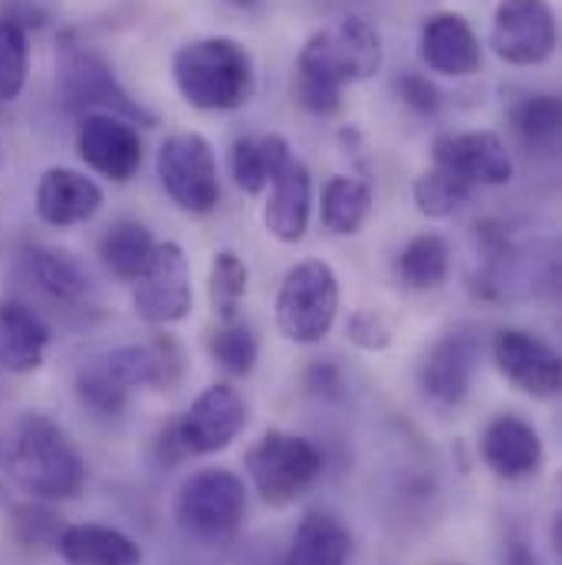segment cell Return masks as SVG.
<instances>
[{
	"label": "cell",
	"mask_w": 562,
	"mask_h": 565,
	"mask_svg": "<svg viewBox=\"0 0 562 565\" xmlns=\"http://www.w3.org/2000/svg\"><path fill=\"white\" fill-rule=\"evenodd\" d=\"M382 63V33L372 20L349 13L303 43L293 70V96L309 116H336L342 109V89L372 79Z\"/></svg>",
	"instance_id": "obj_1"
},
{
	"label": "cell",
	"mask_w": 562,
	"mask_h": 565,
	"mask_svg": "<svg viewBox=\"0 0 562 565\" xmlns=\"http://www.w3.org/2000/svg\"><path fill=\"white\" fill-rule=\"evenodd\" d=\"M7 473L30 500L63 503L79 497L86 483V460L50 415L26 412L17 418L7 440Z\"/></svg>",
	"instance_id": "obj_2"
},
{
	"label": "cell",
	"mask_w": 562,
	"mask_h": 565,
	"mask_svg": "<svg viewBox=\"0 0 562 565\" xmlns=\"http://www.w3.org/2000/svg\"><path fill=\"white\" fill-rule=\"evenodd\" d=\"M181 99L198 113H234L251 103L257 70L251 50L234 36H201L171 60Z\"/></svg>",
	"instance_id": "obj_3"
},
{
	"label": "cell",
	"mask_w": 562,
	"mask_h": 565,
	"mask_svg": "<svg viewBox=\"0 0 562 565\" xmlns=\"http://www.w3.org/2000/svg\"><path fill=\"white\" fill-rule=\"evenodd\" d=\"M247 513V487L237 473L224 467L194 470L181 480L174 493L178 530L204 546L227 543L241 533Z\"/></svg>",
	"instance_id": "obj_4"
},
{
	"label": "cell",
	"mask_w": 562,
	"mask_h": 565,
	"mask_svg": "<svg viewBox=\"0 0 562 565\" xmlns=\"http://www.w3.org/2000/svg\"><path fill=\"white\" fill-rule=\"evenodd\" d=\"M56 83L60 96L70 113L89 116V113H113L136 126H155V116L129 96V89L116 79V70L103 53L93 46L76 43L73 36H63L56 53Z\"/></svg>",
	"instance_id": "obj_5"
},
{
	"label": "cell",
	"mask_w": 562,
	"mask_h": 565,
	"mask_svg": "<svg viewBox=\"0 0 562 565\" xmlns=\"http://www.w3.org/2000/svg\"><path fill=\"white\" fill-rule=\"evenodd\" d=\"M339 316V277L322 260L296 264L277 292V326L296 345L322 342Z\"/></svg>",
	"instance_id": "obj_6"
},
{
	"label": "cell",
	"mask_w": 562,
	"mask_h": 565,
	"mask_svg": "<svg viewBox=\"0 0 562 565\" xmlns=\"http://www.w3.org/2000/svg\"><path fill=\"white\" fill-rule=\"evenodd\" d=\"M247 473L271 507L296 503L322 473V454L309 437L289 430H267L247 450Z\"/></svg>",
	"instance_id": "obj_7"
},
{
	"label": "cell",
	"mask_w": 562,
	"mask_h": 565,
	"mask_svg": "<svg viewBox=\"0 0 562 565\" xmlns=\"http://www.w3.org/2000/svg\"><path fill=\"white\" fill-rule=\"evenodd\" d=\"M158 181L165 194L181 207L184 214L204 217L221 201V181H218V158L211 141L198 132H174L158 148Z\"/></svg>",
	"instance_id": "obj_8"
},
{
	"label": "cell",
	"mask_w": 562,
	"mask_h": 565,
	"mask_svg": "<svg viewBox=\"0 0 562 565\" xmlns=\"http://www.w3.org/2000/svg\"><path fill=\"white\" fill-rule=\"evenodd\" d=\"M244 427H247V402L241 398L237 388L218 382L204 388L191 402V408L165 430L161 444L171 447V460L208 457V454L231 447Z\"/></svg>",
	"instance_id": "obj_9"
},
{
	"label": "cell",
	"mask_w": 562,
	"mask_h": 565,
	"mask_svg": "<svg viewBox=\"0 0 562 565\" xmlns=\"http://www.w3.org/2000/svg\"><path fill=\"white\" fill-rule=\"evenodd\" d=\"M560 46L550 0H500L490 23V50L507 66H543Z\"/></svg>",
	"instance_id": "obj_10"
},
{
	"label": "cell",
	"mask_w": 562,
	"mask_h": 565,
	"mask_svg": "<svg viewBox=\"0 0 562 565\" xmlns=\"http://www.w3.org/2000/svg\"><path fill=\"white\" fill-rule=\"evenodd\" d=\"M136 312L151 326H174L188 319L194 289H191V264L174 241H158L151 260L136 280Z\"/></svg>",
	"instance_id": "obj_11"
},
{
	"label": "cell",
	"mask_w": 562,
	"mask_h": 565,
	"mask_svg": "<svg viewBox=\"0 0 562 565\" xmlns=\"http://www.w3.org/2000/svg\"><path fill=\"white\" fill-rule=\"evenodd\" d=\"M484 342L474 329H450L444 332L418 365V385L424 398L437 408H457L474 385L480 369Z\"/></svg>",
	"instance_id": "obj_12"
},
{
	"label": "cell",
	"mask_w": 562,
	"mask_h": 565,
	"mask_svg": "<svg viewBox=\"0 0 562 565\" xmlns=\"http://www.w3.org/2000/svg\"><path fill=\"white\" fill-rule=\"evenodd\" d=\"M497 372L530 398H556L562 388L560 352L523 329H500L494 335Z\"/></svg>",
	"instance_id": "obj_13"
},
{
	"label": "cell",
	"mask_w": 562,
	"mask_h": 565,
	"mask_svg": "<svg viewBox=\"0 0 562 565\" xmlns=\"http://www.w3.org/2000/svg\"><path fill=\"white\" fill-rule=\"evenodd\" d=\"M76 151L96 174L126 184L141 168L139 126L113 113H89L76 129Z\"/></svg>",
	"instance_id": "obj_14"
},
{
	"label": "cell",
	"mask_w": 562,
	"mask_h": 565,
	"mask_svg": "<svg viewBox=\"0 0 562 565\" xmlns=\"http://www.w3.org/2000/svg\"><path fill=\"white\" fill-rule=\"evenodd\" d=\"M434 168H444L467 181L470 188H500L513 178V158L507 151V141L497 132H457L441 136L431 148Z\"/></svg>",
	"instance_id": "obj_15"
},
{
	"label": "cell",
	"mask_w": 562,
	"mask_h": 565,
	"mask_svg": "<svg viewBox=\"0 0 562 565\" xmlns=\"http://www.w3.org/2000/svg\"><path fill=\"white\" fill-rule=\"evenodd\" d=\"M418 53L431 73L450 79H467L484 63V50L470 20L454 10H441L424 20L418 33Z\"/></svg>",
	"instance_id": "obj_16"
},
{
	"label": "cell",
	"mask_w": 562,
	"mask_h": 565,
	"mask_svg": "<svg viewBox=\"0 0 562 565\" xmlns=\"http://www.w3.org/2000/svg\"><path fill=\"white\" fill-rule=\"evenodd\" d=\"M106 194L103 188L86 174V171H76V168H46L36 181V194H33V207H36V217L50 227H76V224H86L99 214Z\"/></svg>",
	"instance_id": "obj_17"
},
{
	"label": "cell",
	"mask_w": 562,
	"mask_h": 565,
	"mask_svg": "<svg viewBox=\"0 0 562 565\" xmlns=\"http://www.w3.org/2000/svg\"><path fill=\"white\" fill-rule=\"evenodd\" d=\"M480 457L484 463L503 477V480H523L540 473L543 460H547V447L543 437L533 424L513 412H503L480 434Z\"/></svg>",
	"instance_id": "obj_18"
},
{
	"label": "cell",
	"mask_w": 562,
	"mask_h": 565,
	"mask_svg": "<svg viewBox=\"0 0 562 565\" xmlns=\"http://www.w3.org/2000/svg\"><path fill=\"white\" fill-rule=\"evenodd\" d=\"M50 326L20 299L0 302V372L30 375L43 365L50 349Z\"/></svg>",
	"instance_id": "obj_19"
},
{
	"label": "cell",
	"mask_w": 562,
	"mask_h": 565,
	"mask_svg": "<svg viewBox=\"0 0 562 565\" xmlns=\"http://www.w3.org/2000/svg\"><path fill=\"white\" fill-rule=\"evenodd\" d=\"M271 198L264 204V227L280 244H296L306 237L312 214V178L303 161H289L280 174L267 184Z\"/></svg>",
	"instance_id": "obj_20"
},
{
	"label": "cell",
	"mask_w": 562,
	"mask_h": 565,
	"mask_svg": "<svg viewBox=\"0 0 562 565\" xmlns=\"http://www.w3.org/2000/svg\"><path fill=\"white\" fill-rule=\"evenodd\" d=\"M106 372L126 388H168L181 375V349L171 339L141 342V345H123L109 352Z\"/></svg>",
	"instance_id": "obj_21"
},
{
	"label": "cell",
	"mask_w": 562,
	"mask_h": 565,
	"mask_svg": "<svg viewBox=\"0 0 562 565\" xmlns=\"http://www.w3.org/2000/svg\"><path fill=\"white\" fill-rule=\"evenodd\" d=\"M20 274L46 299L63 302V306L83 302L93 289L86 267L73 254L56 250V247H26L20 254Z\"/></svg>",
	"instance_id": "obj_22"
},
{
	"label": "cell",
	"mask_w": 562,
	"mask_h": 565,
	"mask_svg": "<svg viewBox=\"0 0 562 565\" xmlns=\"http://www.w3.org/2000/svg\"><path fill=\"white\" fill-rule=\"evenodd\" d=\"M56 553L66 565H141L139 543L126 533L99 523H76L60 530Z\"/></svg>",
	"instance_id": "obj_23"
},
{
	"label": "cell",
	"mask_w": 562,
	"mask_h": 565,
	"mask_svg": "<svg viewBox=\"0 0 562 565\" xmlns=\"http://www.w3.org/2000/svg\"><path fill=\"white\" fill-rule=\"evenodd\" d=\"M352 556V533L332 513H306L293 533L286 565H346Z\"/></svg>",
	"instance_id": "obj_24"
},
{
	"label": "cell",
	"mask_w": 562,
	"mask_h": 565,
	"mask_svg": "<svg viewBox=\"0 0 562 565\" xmlns=\"http://www.w3.org/2000/svg\"><path fill=\"white\" fill-rule=\"evenodd\" d=\"M372 184L352 174H336L326 181L322 188V201H319V217L322 227L336 237H352L362 231V224L372 214Z\"/></svg>",
	"instance_id": "obj_25"
},
{
	"label": "cell",
	"mask_w": 562,
	"mask_h": 565,
	"mask_svg": "<svg viewBox=\"0 0 562 565\" xmlns=\"http://www.w3.org/2000/svg\"><path fill=\"white\" fill-rule=\"evenodd\" d=\"M289 161H293L289 141L277 132L261 136V139H241L231 148V171H234V181L244 194L267 191V184Z\"/></svg>",
	"instance_id": "obj_26"
},
{
	"label": "cell",
	"mask_w": 562,
	"mask_h": 565,
	"mask_svg": "<svg viewBox=\"0 0 562 565\" xmlns=\"http://www.w3.org/2000/svg\"><path fill=\"white\" fill-rule=\"evenodd\" d=\"M155 237L139 221H116L103 237H99V260L103 267L123 282H136L145 264L155 254Z\"/></svg>",
	"instance_id": "obj_27"
},
{
	"label": "cell",
	"mask_w": 562,
	"mask_h": 565,
	"mask_svg": "<svg viewBox=\"0 0 562 565\" xmlns=\"http://www.w3.org/2000/svg\"><path fill=\"white\" fill-rule=\"evenodd\" d=\"M510 126L517 139L523 141L530 151H556L562 132V103L560 96L537 93L520 99L510 109Z\"/></svg>",
	"instance_id": "obj_28"
},
{
	"label": "cell",
	"mask_w": 562,
	"mask_h": 565,
	"mask_svg": "<svg viewBox=\"0 0 562 565\" xmlns=\"http://www.w3.org/2000/svg\"><path fill=\"white\" fill-rule=\"evenodd\" d=\"M395 270L405 286L412 289H437L450 277V247L441 234H418L409 241V247L399 254Z\"/></svg>",
	"instance_id": "obj_29"
},
{
	"label": "cell",
	"mask_w": 562,
	"mask_h": 565,
	"mask_svg": "<svg viewBox=\"0 0 562 565\" xmlns=\"http://www.w3.org/2000/svg\"><path fill=\"white\" fill-rule=\"evenodd\" d=\"M247 264L234 254V250H221L211 264V277H208V296H211V309L221 322H234L241 312V302L247 296Z\"/></svg>",
	"instance_id": "obj_30"
},
{
	"label": "cell",
	"mask_w": 562,
	"mask_h": 565,
	"mask_svg": "<svg viewBox=\"0 0 562 565\" xmlns=\"http://www.w3.org/2000/svg\"><path fill=\"white\" fill-rule=\"evenodd\" d=\"M208 349H211V359H214L227 375H234V379L251 375L254 365H257V355H261L257 332H254L247 322H241V319L224 322L221 329H214Z\"/></svg>",
	"instance_id": "obj_31"
},
{
	"label": "cell",
	"mask_w": 562,
	"mask_h": 565,
	"mask_svg": "<svg viewBox=\"0 0 562 565\" xmlns=\"http://www.w3.org/2000/svg\"><path fill=\"white\" fill-rule=\"evenodd\" d=\"M30 76V33L0 17V103H17Z\"/></svg>",
	"instance_id": "obj_32"
},
{
	"label": "cell",
	"mask_w": 562,
	"mask_h": 565,
	"mask_svg": "<svg viewBox=\"0 0 562 565\" xmlns=\"http://www.w3.org/2000/svg\"><path fill=\"white\" fill-rule=\"evenodd\" d=\"M412 194H415V204L424 217H450L457 207H464L470 201L474 188L444 168H431L415 181Z\"/></svg>",
	"instance_id": "obj_33"
},
{
	"label": "cell",
	"mask_w": 562,
	"mask_h": 565,
	"mask_svg": "<svg viewBox=\"0 0 562 565\" xmlns=\"http://www.w3.org/2000/svg\"><path fill=\"white\" fill-rule=\"evenodd\" d=\"M76 398L96 418H119L126 412V405H129V392L106 369L79 372V379H76Z\"/></svg>",
	"instance_id": "obj_34"
},
{
	"label": "cell",
	"mask_w": 562,
	"mask_h": 565,
	"mask_svg": "<svg viewBox=\"0 0 562 565\" xmlns=\"http://www.w3.org/2000/svg\"><path fill=\"white\" fill-rule=\"evenodd\" d=\"M346 332H349V342L359 345V349H365V352H382L392 342V326L375 309H356L349 316Z\"/></svg>",
	"instance_id": "obj_35"
},
{
	"label": "cell",
	"mask_w": 562,
	"mask_h": 565,
	"mask_svg": "<svg viewBox=\"0 0 562 565\" xmlns=\"http://www.w3.org/2000/svg\"><path fill=\"white\" fill-rule=\"evenodd\" d=\"M395 93H399V99H402L409 109H415L418 116H437L441 106H444L441 89H437L427 76H422V73H402V76L395 79Z\"/></svg>",
	"instance_id": "obj_36"
},
{
	"label": "cell",
	"mask_w": 562,
	"mask_h": 565,
	"mask_svg": "<svg viewBox=\"0 0 562 565\" xmlns=\"http://www.w3.org/2000/svg\"><path fill=\"white\" fill-rule=\"evenodd\" d=\"M0 17L20 23L26 33H30V26H43V23H46V10L36 7V3H30V0H7V3L0 7Z\"/></svg>",
	"instance_id": "obj_37"
},
{
	"label": "cell",
	"mask_w": 562,
	"mask_h": 565,
	"mask_svg": "<svg viewBox=\"0 0 562 565\" xmlns=\"http://www.w3.org/2000/svg\"><path fill=\"white\" fill-rule=\"evenodd\" d=\"M503 565H543L540 556L533 553V546L520 536V533H510L503 540Z\"/></svg>",
	"instance_id": "obj_38"
},
{
	"label": "cell",
	"mask_w": 562,
	"mask_h": 565,
	"mask_svg": "<svg viewBox=\"0 0 562 565\" xmlns=\"http://www.w3.org/2000/svg\"><path fill=\"white\" fill-rule=\"evenodd\" d=\"M227 3H234V7H257L261 0H227Z\"/></svg>",
	"instance_id": "obj_39"
},
{
	"label": "cell",
	"mask_w": 562,
	"mask_h": 565,
	"mask_svg": "<svg viewBox=\"0 0 562 565\" xmlns=\"http://www.w3.org/2000/svg\"><path fill=\"white\" fill-rule=\"evenodd\" d=\"M0 161H3V148H0Z\"/></svg>",
	"instance_id": "obj_40"
},
{
	"label": "cell",
	"mask_w": 562,
	"mask_h": 565,
	"mask_svg": "<svg viewBox=\"0 0 562 565\" xmlns=\"http://www.w3.org/2000/svg\"><path fill=\"white\" fill-rule=\"evenodd\" d=\"M0 460H3V457H0Z\"/></svg>",
	"instance_id": "obj_41"
}]
</instances>
